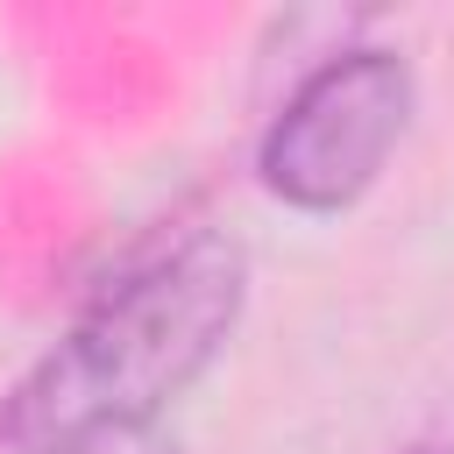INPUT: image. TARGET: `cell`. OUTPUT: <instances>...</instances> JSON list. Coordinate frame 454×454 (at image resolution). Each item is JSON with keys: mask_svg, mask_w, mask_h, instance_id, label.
<instances>
[{"mask_svg": "<svg viewBox=\"0 0 454 454\" xmlns=\"http://www.w3.org/2000/svg\"><path fill=\"white\" fill-rule=\"evenodd\" d=\"M248 305L234 234L184 220L135 248L0 397V454H121L227 348Z\"/></svg>", "mask_w": 454, "mask_h": 454, "instance_id": "6da1fadb", "label": "cell"}, {"mask_svg": "<svg viewBox=\"0 0 454 454\" xmlns=\"http://www.w3.org/2000/svg\"><path fill=\"white\" fill-rule=\"evenodd\" d=\"M404 454H454L447 440H419V447H404Z\"/></svg>", "mask_w": 454, "mask_h": 454, "instance_id": "3957f363", "label": "cell"}, {"mask_svg": "<svg viewBox=\"0 0 454 454\" xmlns=\"http://www.w3.org/2000/svg\"><path fill=\"white\" fill-rule=\"evenodd\" d=\"M404 121H411V64L376 43L333 50L277 106L255 170L270 199L298 213H340L383 177L390 149L404 142Z\"/></svg>", "mask_w": 454, "mask_h": 454, "instance_id": "7a4b0ae2", "label": "cell"}]
</instances>
